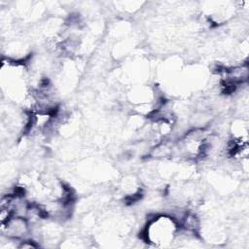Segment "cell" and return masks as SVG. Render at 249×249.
I'll use <instances>...</instances> for the list:
<instances>
[{
  "label": "cell",
  "instance_id": "cell-1",
  "mask_svg": "<svg viewBox=\"0 0 249 249\" xmlns=\"http://www.w3.org/2000/svg\"><path fill=\"white\" fill-rule=\"evenodd\" d=\"M180 229V224L174 216L157 215L148 221L143 237L155 246H166L174 241Z\"/></svg>",
  "mask_w": 249,
  "mask_h": 249
}]
</instances>
